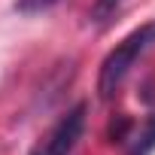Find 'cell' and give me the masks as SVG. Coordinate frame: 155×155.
<instances>
[{
  "label": "cell",
  "instance_id": "obj_3",
  "mask_svg": "<svg viewBox=\"0 0 155 155\" xmlns=\"http://www.w3.org/2000/svg\"><path fill=\"white\" fill-rule=\"evenodd\" d=\"M155 149V119L146 125V131L140 134V140H137V146L131 149V155H149Z\"/></svg>",
  "mask_w": 155,
  "mask_h": 155
},
{
  "label": "cell",
  "instance_id": "obj_2",
  "mask_svg": "<svg viewBox=\"0 0 155 155\" xmlns=\"http://www.w3.org/2000/svg\"><path fill=\"white\" fill-rule=\"evenodd\" d=\"M82 125H85V107L79 104L76 110H70L61 119V125L55 128L46 155H70V149L76 146V140H79V134H82Z\"/></svg>",
  "mask_w": 155,
  "mask_h": 155
},
{
  "label": "cell",
  "instance_id": "obj_4",
  "mask_svg": "<svg viewBox=\"0 0 155 155\" xmlns=\"http://www.w3.org/2000/svg\"><path fill=\"white\" fill-rule=\"evenodd\" d=\"M116 6H119V0H97V6H94V18H97V21H104Z\"/></svg>",
  "mask_w": 155,
  "mask_h": 155
},
{
  "label": "cell",
  "instance_id": "obj_1",
  "mask_svg": "<svg viewBox=\"0 0 155 155\" xmlns=\"http://www.w3.org/2000/svg\"><path fill=\"white\" fill-rule=\"evenodd\" d=\"M149 46H155V21H152V25H143L140 31H134L131 37H125L122 46H116V49L107 55V61H104V67H101V82H97L101 97H113V91H116V88L122 85V79H125V73L134 67V61H137Z\"/></svg>",
  "mask_w": 155,
  "mask_h": 155
}]
</instances>
